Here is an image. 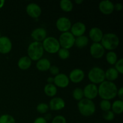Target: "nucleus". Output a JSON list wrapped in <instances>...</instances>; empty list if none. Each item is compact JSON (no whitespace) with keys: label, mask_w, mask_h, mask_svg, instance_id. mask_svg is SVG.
Here are the masks:
<instances>
[{"label":"nucleus","mask_w":123,"mask_h":123,"mask_svg":"<svg viewBox=\"0 0 123 123\" xmlns=\"http://www.w3.org/2000/svg\"><path fill=\"white\" fill-rule=\"evenodd\" d=\"M118 88L113 82L105 80L100 84L98 88V95L103 100H112L117 96Z\"/></svg>","instance_id":"1"},{"label":"nucleus","mask_w":123,"mask_h":123,"mask_svg":"<svg viewBox=\"0 0 123 123\" xmlns=\"http://www.w3.org/2000/svg\"><path fill=\"white\" fill-rule=\"evenodd\" d=\"M27 52L28 57L32 61H38L44 54V49L41 42H33L29 44Z\"/></svg>","instance_id":"2"},{"label":"nucleus","mask_w":123,"mask_h":123,"mask_svg":"<svg viewBox=\"0 0 123 123\" xmlns=\"http://www.w3.org/2000/svg\"><path fill=\"white\" fill-rule=\"evenodd\" d=\"M78 110L82 115L90 117L93 115L96 112V105L91 100L82 98L78 102Z\"/></svg>","instance_id":"3"},{"label":"nucleus","mask_w":123,"mask_h":123,"mask_svg":"<svg viewBox=\"0 0 123 123\" xmlns=\"http://www.w3.org/2000/svg\"><path fill=\"white\" fill-rule=\"evenodd\" d=\"M120 39L117 35L114 33H106L103 34L101 40V44L105 49L112 50L116 49L119 45Z\"/></svg>","instance_id":"4"},{"label":"nucleus","mask_w":123,"mask_h":123,"mask_svg":"<svg viewBox=\"0 0 123 123\" xmlns=\"http://www.w3.org/2000/svg\"><path fill=\"white\" fill-rule=\"evenodd\" d=\"M88 77L92 84H101L105 80V71L99 67H94L89 71Z\"/></svg>","instance_id":"5"},{"label":"nucleus","mask_w":123,"mask_h":123,"mask_svg":"<svg viewBox=\"0 0 123 123\" xmlns=\"http://www.w3.org/2000/svg\"><path fill=\"white\" fill-rule=\"evenodd\" d=\"M44 50L49 54H55L60 49V45L58 40L54 37H48L43 41L42 43Z\"/></svg>","instance_id":"6"},{"label":"nucleus","mask_w":123,"mask_h":123,"mask_svg":"<svg viewBox=\"0 0 123 123\" xmlns=\"http://www.w3.org/2000/svg\"><path fill=\"white\" fill-rule=\"evenodd\" d=\"M60 46L62 48L69 49L74 46L75 42V37L72 35L70 32H62L58 40Z\"/></svg>","instance_id":"7"},{"label":"nucleus","mask_w":123,"mask_h":123,"mask_svg":"<svg viewBox=\"0 0 123 123\" xmlns=\"http://www.w3.org/2000/svg\"><path fill=\"white\" fill-rule=\"evenodd\" d=\"M85 98L92 100L98 96V87L96 84H89L83 90Z\"/></svg>","instance_id":"8"},{"label":"nucleus","mask_w":123,"mask_h":123,"mask_svg":"<svg viewBox=\"0 0 123 123\" xmlns=\"http://www.w3.org/2000/svg\"><path fill=\"white\" fill-rule=\"evenodd\" d=\"M90 54L91 56L96 59H99L103 57L105 49L100 43H93L90 46Z\"/></svg>","instance_id":"9"},{"label":"nucleus","mask_w":123,"mask_h":123,"mask_svg":"<svg viewBox=\"0 0 123 123\" xmlns=\"http://www.w3.org/2000/svg\"><path fill=\"white\" fill-rule=\"evenodd\" d=\"M56 26L58 30L62 32H68L72 26V22L68 18L61 17L56 20Z\"/></svg>","instance_id":"10"},{"label":"nucleus","mask_w":123,"mask_h":123,"mask_svg":"<svg viewBox=\"0 0 123 123\" xmlns=\"http://www.w3.org/2000/svg\"><path fill=\"white\" fill-rule=\"evenodd\" d=\"M26 12L30 17L32 18H38L42 14V8L37 4L30 3L26 7Z\"/></svg>","instance_id":"11"},{"label":"nucleus","mask_w":123,"mask_h":123,"mask_svg":"<svg viewBox=\"0 0 123 123\" xmlns=\"http://www.w3.org/2000/svg\"><path fill=\"white\" fill-rule=\"evenodd\" d=\"M12 43L7 36L0 37V53L7 54L12 50Z\"/></svg>","instance_id":"12"},{"label":"nucleus","mask_w":123,"mask_h":123,"mask_svg":"<svg viewBox=\"0 0 123 123\" xmlns=\"http://www.w3.org/2000/svg\"><path fill=\"white\" fill-rule=\"evenodd\" d=\"M71 33L74 37L84 36L86 31V26L85 24L80 22H76L72 25L70 28Z\"/></svg>","instance_id":"13"},{"label":"nucleus","mask_w":123,"mask_h":123,"mask_svg":"<svg viewBox=\"0 0 123 123\" xmlns=\"http://www.w3.org/2000/svg\"><path fill=\"white\" fill-rule=\"evenodd\" d=\"M54 78V83L56 86L61 88H64L69 85V78L66 74L64 73H59Z\"/></svg>","instance_id":"14"},{"label":"nucleus","mask_w":123,"mask_h":123,"mask_svg":"<svg viewBox=\"0 0 123 123\" xmlns=\"http://www.w3.org/2000/svg\"><path fill=\"white\" fill-rule=\"evenodd\" d=\"M98 8L103 14L109 15L113 13L114 10V4L112 2L109 0L102 1L99 3Z\"/></svg>","instance_id":"15"},{"label":"nucleus","mask_w":123,"mask_h":123,"mask_svg":"<svg viewBox=\"0 0 123 123\" xmlns=\"http://www.w3.org/2000/svg\"><path fill=\"white\" fill-rule=\"evenodd\" d=\"M84 78H85V73L80 68H75L70 73L69 77H68L69 80L75 84H78L82 81Z\"/></svg>","instance_id":"16"},{"label":"nucleus","mask_w":123,"mask_h":123,"mask_svg":"<svg viewBox=\"0 0 123 123\" xmlns=\"http://www.w3.org/2000/svg\"><path fill=\"white\" fill-rule=\"evenodd\" d=\"M31 36L35 42H43L46 38L47 31L43 28H37L32 31Z\"/></svg>","instance_id":"17"},{"label":"nucleus","mask_w":123,"mask_h":123,"mask_svg":"<svg viewBox=\"0 0 123 123\" xmlns=\"http://www.w3.org/2000/svg\"><path fill=\"white\" fill-rule=\"evenodd\" d=\"M66 103L61 97H54L50 100L49 108L52 111H60L64 108Z\"/></svg>","instance_id":"18"},{"label":"nucleus","mask_w":123,"mask_h":123,"mask_svg":"<svg viewBox=\"0 0 123 123\" xmlns=\"http://www.w3.org/2000/svg\"><path fill=\"white\" fill-rule=\"evenodd\" d=\"M103 36V31L98 27L92 28L89 32V37L94 43H99L101 42Z\"/></svg>","instance_id":"19"},{"label":"nucleus","mask_w":123,"mask_h":123,"mask_svg":"<svg viewBox=\"0 0 123 123\" xmlns=\"http://www.w3.org/2000/svg\"><path fill=\"white\" fill-rule=\"evenodd\" d=\"M51 66L50 61L47 58H41L38 60L36 63V67L41 72H45L49 70Z\"/></svg>","instance_id":"20"},{"label":"nucleus","mask_w":123,"mask_h":123,"mask_svg":"<svg viewBox=\"0 0 123 123\" xmlns=\"http://www.w3.org/2000/svg\"><path fill=\"white\" fill-rule=\"evenodd\" d=\"M32 64V60L28 56H24L20 58L18 62V66L20 69L25 70L31 67Z\"/></svg>","instance_id":"21"},{"label":"nucleus","mask_w":123,"mask_h":123,"mask_svg":"<svg viewBox=\"0 0 123 123\" xmlns=\"http://www.w3.org/2000/svg\"><path fill=\"white\" fill-rule=\"evenodd\" d=\"M105 79H106L108 81L112 82L117 79L119 73L115 68L111 67L108 68L106 72H105Z\"/></svg>","instance_id":"22"},{"label":"nucleus","mask_w":123,"mask_h":123,"mask_svg":"<svg viewBox=\"0 0 123 123\" xmlns=\"http://www.w3.org/2000/svg\"><path fill=\"white\" fill-rule=\"evenodd\" d=\"M44 92L49 97H54L57 93L56 86L53 84H48L44 86Z\"/></svg>","instance_id":"23"},{"label":"nucleus","mask_w":123,"mask_h":123,"mask_svg":"<svg viewBox=\"0 0 123 123\" xmlns=\"http://www.w3.org/2000/svg\"><path fill=\"white\" fill-rule=\"evenodd\" d=\"M111 108L114 114H121L123 111V101L121 100H115L111 105Z\"/></svg>","instance_id":"24"},{"label":"nucleus","mask_w":123,"mask_h":123,"mask_svg":"<svg viewBox=\"0 0 123 123\" xmlns=\"http://www.w3.org/2000/svg\"><path fill=\"white\" fill-rule=\"evenodd\" d=\"M89 38L85 36H82L75 38L74 44L79 48H83L88 45Z\"/></svg>","instance_id":"25"},{"label":"nucleus","mask_w":123,"mask_h":123,"mask_svg":"<svg viewBox=\"0 0 123 123\" xmlns=\"http://www.w3.org/2000/svg\"><path fill=\"white\" fill-rule=\"evenodd\" d=\"M60 6L61 9L65 12H70L73 10V3L70 0H61L60 2Z\"/></svg>","instance_id":"26"},{"label":"nucleus","mask_w":123,"mask_h":123,"mask_svg":"<svg viewBox=\"0 0 123 123\" xmlns=\"http://www.w3.org/2000/svg\"><path fill=\"white\" fill-rule=\"evenodd\" d=\"M106 61L109 64L114 65L118 61L117 55L114 51H110L106 54Z\"/></svg>","instance_id":"27"},{"label":"nucleus","mask_w":123,"mask_h":123,"mask_svg":"<svg viewBox=\"0 0 123 123\" xmlns=\"http://www.w3.org/2000/svg\"><path fill=\"white\" fill-rule=\"evenodd\" d=\"M72 96H73V98L75 99L76 100H81L83 98V97H84L83 90L81 88H75L73 91Z\"/></svg>","instance_id":"28"},{"label":"nucleus","mask_w":123,"mask_h":123,"mask_svg":"<svg viewBox=\"0 0 123 123\" xmlns=\"http://www.w3.org/2000/svg\"><path fill=\"white\" fill-rule=\"evenodd\" d=\"M0 123H16V121L12 115L4 114L0 117Z\"/></svg>","instance_id":"29"},{"label":"nucleus","mask_w":123,"mask_h":123,"mask_svg":"<svg viewBox=\"0 0 123 123\" xmlns=\"http://www.w3.org/2000/svg\"><path fill=\"white\" fill-rule=\"evenodd\" d=\"M100 107L101 109L104 112L110 111V109H111V103L109 102V100H102L100 103Z\"/></svg>","instance_id":"30"},{"label":"nucleus","mask_w":123,"mask_h":123,"mask_svg":"<svg viewBox=\"0 0 123 123\" xmlns=\"http://www.w3.org/2000/svg\"><path fill=\"white\" fill-rule=\"evenodd\" d=\"M59 57L62 60H66L70 56V52L68 49H64V48H60L58 52Z\"/></svg>","instance_id":"31"},{"label":"nucleus","mask_w":123,"mask_h":123,"mask_svg":"<svg viewBox=\"0 0 123 123\" xmlns=\"http://www.w3.org/2000/svg\"><path fill=\"white\" fill-rule=\"evenodd\" d=\"M49 105L44 103H40L37 106V108H36L37 112L40 114H45L49 111Z\"/></svg>","instance_id":"32"},{"label":"nucleus","mask_w":123,"mask_h":123,"mask_svg":"<svg viewBox=\"0 0 123 123\" xmlns=\"http://www.w3.org/2000/svg\"><path fill=\"white\" fill-rule=\"evenodd\" d=\"M103 118L106 121H112L115 118V114L112 111H108L104 112L103 114Z\"/></svg>","instance_id":"33"},{"label":"nucleus","mask_w":123,"mask_h":123,"mask_svg":"<svg viewBox=\"0 0 123 123\" xmlns=\"http://www.w3.org/2000/svg\"><path fill=\"white\" fill-rule=\"evenodd\" d=\"M115 68L117 70L118 73L123 74V59L120 58L117 61L115 64Z\"/></svg>","instance_id":"34"},{"label":"nucleus","mask_w":123,"mask_h":123,"mask_svg":"<svg viewBox=\"0 0 123 123\" xmlns=\"http://www.w3.org/2000/svg\"><path fill=\"white\" fill-rule=\"evenodd\" d=\"M52 123H67L66 118L62 115H57L52 120Z\"/></svg>","instance_id":"35"},{"label":"nucleus","mask_w":123,"mask_h":123,"mask_svg":"<svg viewBox=\"0 0 123 123\" xmlns=\"http://www.w3.org/2000/svg\"><path fill=\"white\" fill-rule=\"evenodd\" d=\"M49 70L50 74L54 76H56L60 73V68L56 66H51Z\"/></svg>","instance_id":"36"},{"label":"nucleus","mask_w":123,"mask_h":123,"mask_svg":"<svg viewBox=\"0 0 123 123\" xmlns=\"http://www.w3.org/2000/svg\"><path fill=\"white\" fill-rule=\"evenodd\" d=\"M34 123H47V120L43 117H38L34 120Z\"/></svg>","instance_id":"37"},{"label":"nucleus","mask_w":123,"mask_h":123,"mask_svg":"<svg viewBox=\"0 0 123 123\" xmlns=\"http://www.w3.org/2000/svg\"><path fill=\"white\" fill-rule=\"evenodd\" d=\"M117 96H118L119 98H120L121 100H123V87H121L119 90H118Z\"/></svg>","instance_id":"38"},{"label":"nucleus","mask_w":123,"mask_h":123,"mask_svg":"<svg viewBox=\"0 0 123 123\" xmlns=\"http://www.w3.org/2000/svg\"><path fill=\"white\" fill-rule=\"evenodd\" d=\"M116 10L117 11H121L123 9V5L121 3H117L114 5V10Z\"/></svg>","instance_id":"39"},{"label":"nucleus","mask_w":123,"mask_h":123,"mask_svg":"<svg viewBox=\"0 0 123 123\" xmlns=\"http://www.w3.org/2000/svg\"><path fill=\"white\" fill-rule=\"evenodd\" d=\"M54 81V78L52 77H49V78L47 79V82H48V84H53Z\"/></svg>","instance_id":"40"},{"label":"nucleus","mask_w":123,"mask_h":123,"mask_svg":"<svg viewBox=\"0 0 123 123\" xmlns=\"http://www.w3.org/2000/svg\"><path fill=\"white\" fill-rule=\"evenodd\" d=\"M5 4L4 0H0V8H2Z\"/></svg>","instance_id":"41"},{"label":"nucleus","mask_w":123,"mask_h":123,"mask_svg":"<svg viewBox=\"0 0 123 123\" xmlns=\"http://www.w3.org/2000/svg\"><path fill=\"white\" fill-rule=\"evenodd\" d=\"M75 2L76 4H82L83 2V0H76Z\"/></svg>","instance_id":"42"},{"label":"nucleus","mask_w":123,"mask_h":123,"mask_svg":"<svg viewBox=\"0 0 123 123\" xmlns=\"http://www.w3.org/2000/svg\"><path fill=\"white\" fill-rule=\"evenodd\" d=\"M0 37H1V34H0Z\"/></svg>","instance_id":"43"},{"label":"nucleus","mask_w":123,"mask_h":123,"mask_svg":"<svg viewBox=\"0 0 123 123\" xmlns=\"http://www.w3.org/2000/svg\"></svg>","instance_id":"44"}]
</instances>
